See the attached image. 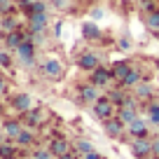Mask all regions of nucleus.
I'll use <instances>...</instances> for the list:
<instances>
[{"mask_svg":"<svg viewBox=\"0 0 159 159\" xmlns=\"http://www.w3.org/2000/svg\"><path fill=\"white\" fill-rule=\"evenodd\" d=\"M91 110H94V117L98 119V122H108V119L117 117V105L110 101V96H101L98 101H96L94 105H91Z\"/></svg>","mask_w":159,"mask_h":159,"instance_id":"1","label":"nucleus"},{"mask_svg":"<svg viewBox=\"0 0 159 159\" xmlns=\"http://www.w3.org/2000/svg\"><path fill=\"white\" fill-rule=\"evenodd\" d=\"M21 119H24V124L26 126H30V129H40V126H45L47 122H49V110H45V108H30L28 112H24V115H19Z\"/></svg>","mask_w":159,"mask_h":159,"instance_id":"2","label":"nucleus"},{"mask_svg":"<svg viewBox=\"0 0 159 159\" xmlns=\"http://www.w3.org/2000/svg\"><path fill=\"white\" fill-rule=\"evenodd\" d=\"M40 70H42V75H45L47 80H52V82H56V80H61L66 75L63 63H61V59H56V56H47V59L40 63Z\"/></svg>","mask_w":159,"mask_h":159,"instance_id":"3","label":"nucleus"},{"mask_svg":"<svg viewBox=\"0 0 159 159\" xmlns=\"http://www.w3.org/2000/svg\"><path fill=\"white\" fill-rule=\"evenodd\" d=\"M14 56L24 68H33L35 61H38V47H35L30 40H26L24 45H19V49L14 52Z\"/></svg>","mask_w":159,"mask_h":159,"instance_id":"4","label":"nucleus"},{"mask_svg":"<svg viewBox=\"0 0 159 159\" xmlns=\"http://www.w3.org/2000/svg\"><path fill=\"white\" fill-rule=\"evenodd\" d=\"M89 82H91L94 87H98V89H108V87L115 82L112 70H110L108 66H103V63H101L96 70H91V73H89Z\"/></svg>","mask_w":159,"mask_h":159,"instance_id":"5","label":"nucleus"},{"mask_svg":"<svg viewBox=\"0 0 159 159\" xmlns=\"http://www.w3.org/2000/svg\"><path fill=\"white\" fill-rule=\"evenodd\" d=\"M101 96H103V94H101V89H98V87H94L91 82H84V84L77 87V101L82 105H94Z\"/></svg>","mask_w":159,"mask_h":159,"instance_id":"6","label":"nucleus"},{"mask_svg":"<svg viewBox=\"0 0 159 159\" xmlns=\"http://www.w3.org/2000/svg\"><path fill=\"white\" fill-rule=\"evenodd\" d=\"M47 148H49V152L54 154V157H61V154L73 150V143H70L63 134H52V138L47 140Z\"/></svg>","mask_w":159,"mask_h":159,"instance_id":"7","label":"nucleus"},{"mask_svg":"<svg viewBox=\"0 0 159 159\" xmlns=\"http://www.w3.org/2000/svg\"><path fill=\"white\" fill-rule=\"evenodd\" d=\"M129 148L134 159H148L152 154V138H131Z\"/></svg>","mask_w":159,"mask_h":159,"instance_id":"8","label":"nucleus"},{"mask_svg":"<svg viewBox=\"0 0 159 159\" xmlns=\"http://www.w3.org/2000/svg\"><path fill=\"white\" fill-rule=\"evenodd\" d=\"M24 129H26V124H24L21 117H7L5 122H2V126H0V131L7 136V140H16Z\"/></svg>","mask_w":159,"mask_h":159,"instance_id":"9","label":"nucleus"},{"mask_svg":"<svg viewBox=\"0 0 159 159\" xmlns=\"http://www.w3.org/2000/svg\"><path fill=\"white\" fill-rule=\"evenodd\" d=\"M126 136H129V138H152V134H150V122L145 117H138L136 122H131V124L126 126Z\"/></svg>","mask_w":159,"mask_h":159,"instance_id":"10","label":"nucleus"},{"mask_svg":"<svg viewBox=\"0 0 159 159\" xmlns=\"http://www.w3.org/2000/svg\"><path fill=\"white\" fill-rule=\"evenodd\" d=\"M10 108L14 110L16 115L28 112V110L33 108V96H30V94H24V91H21V94H14V96L10 98Z\"/></svg>","mask_w":159,"mask_h":159,"instance_id":"11","label":"nucleus"},{"mask_svg":"<svg viewBox=\"0 0 159 159\" xmlns=\"http://www.w3.org/2000/svg\"><path fill=\"white\" fill-rule=\"evenodd\" d=\"M101 66V56L96 54V52H82V54L77 56V68L84 70V73H91V70H96Z\"/></svg>","mask_w":159,"mask_h":159,"instance_id":"12","label":"nucleus"},{"mask_svg":"<svg viewBox=\"0 0 159 159\" xmlns=\"http://www.w3.org/2000/svg\"><path fill=\"white\" fill-rule=\"evenodd\" d=\"M103 131L112 140H119V138H124V136H126V124H122L117 117H112V119H108V122H103Z\"/></svg>","mask_w":159,"mask_h":159,"instance_id":"13","label":"nucleus"},{"mask_svg":"<svg viewBox=\"0 0 159 159\" xmlns=\"http://www.w3.org/2000/svg\"><path fill=\"white\" fill-rule=\"evenodd\" d=\"M47 28H49V14L47 12L28 16V30L30 33H47Z\"/></svg>","mask_w":159,"mask_h":159,"instance_id":"14","label":"nucleus"},{"mask_svg":"<svg viewBox=\"0 0 159 159\" xmlns=\"http://www.w3.org/2000/svg\"><path fill=\"white\" fill-rule=\"evenodd\" d=\"M38 131H40V129H30V126H26V129L19 134V138H16L14 143L26 152V150H30L35 143H38Z\"/></svg>","mask_w":159,"mask_h":159,"instance_id":"15","label":"nucleus"},{"mask_svg":"<svg viewBox=\"0 0 159 159\" xmlns=\"http://www.w3.org/2000/svg\"><path fill=\"white\" fill-rule=\"evenodd\" d=\"M131 94H134L140 103H148V101L154 98V87L150 84V80H143L138 87H134V89H131Z\"/></svg>","mask_w":159,"mask_h":159,"instance_id":"16","label":"nucleus"},{"mask_svg":"<svg viewBox=\"0 0 159 159\" xmlns=\"http://www.w3.org/2000/svg\"><path fill=\"white\" fill-rule=\"evenodd\" d=\"M143 80H145V77H143V70H140L138 66H134V68L129 70V75H126V77L119 82V87H122V89H126V91H131L134 87H138Z\"/></svg>","mask_w":159,"mask_h":159,"instance_id":"17","label":"nucleus"},{"mask_svg":"<svg viewBox=\"0 0 159 159\" xmlns=\"http://www.w3.org/2000/svg\"><path fill=\"white\" fill-rule=\"evenodd\" d=\"M131 68H134V63H131V61H126V59L115 61V63L110 66V70H112V77H115V84H119V82H122L126 75H129Z\"/></svg>","mask_w":159,"mask_h":159,"instance_id":"18","label":"nucleus"},{"mask_svg":"<svg viewBox=\"0 0 159 159\" xmlns=\"http://www.w3.org/2000/svg\"><path fill=\"white\" fill-rule=\"evenodd\" d=\"M82 38L89 40V42H98V40L103 38V30L98 28V24L87 21V24H82Z\"/></svg>","mask_w":159,"mask_h":159,"instance_id":"19","label":"nucleus"},{"mask_svg":"<svg viewBox=\"0 0 159 159\" xmlns=\"http://www.w3.org/2000/svg\"><path fill=\"white\" fill-rule=\"evenodd\" d=\"M143 110L148 115V122L152 126H159V98H152L148 103H143Z\"/></svg>","mask_w":159,"mask_h":159,"instance_id":"20","label":"nucleus"},{"mask_svg":"<svg viewBox=\"0 0 159 159\" xmlns=\"http://www.w3.org/2000/svg\"><path fill=\"white\" fill-rule=\"evenodd\" d=\"M138 117H140V108H117V119L126 126L131 122H136Z\"/></svg>","mask_w":159,"mask_h":159,"instance_id":"21","label":"nucleus"},{"mask_svg":"<svg viewBox=\"0 0 159 159\" xmlns=\"http://www.w3.org/2000/svg\"><path fill=\"white\" fill-rule=\"evenodd\" d=\"M24 150L14 143V140H5V143L0 145V159H10V157H21Z\"/></svg>","mask_w":159,"mask_h":159,"instance_id":"22","label":"nucleus"},{"mask_svg":"<svg viewBox=\"0 0 159 159\" xmlns=\"http://www.w3.org/2000/svg\"><path fill=\"white\" fill-rule=\"evenodd\" d=\"M19 19H16V14H7V16H0V30H2V35L5 33H12V30H19Z\"/></svg>","mask_w":159,"mask_h":159,"instance_id":"23","label":"nucleus"},{"mask_svg":"<svg viewBox=\"0 0 159 159\" xmlns=\"http://www.w3.org/2000/svg\"><path fill=\"white\" fill-rule=\"evenodd\" d=\"M145 28L152 30V33H157V30H159V7L145 14Z\"/></svg>","mask_w":159,"mask_h":159,"instance_id":"24","label":"nucleus"},{"mask_svg":"<svg viewBox=\"0 0 159 159\" xmlns=\"http://www.w3.org/2000/svg\"><path fill=\"white\" fill-rule=\"evenodd\" d=\"M16 14V0H0V16Z\"/></svg>","mask_w":159,"mask_h":159,"instance_id":"25","label":"nucleus"},{"mask_svg":"<svg viewBox=\"0 0 159 159\" xmlns=\"http://www.w3.org/2000/svg\"><path fill=\"white\" fill-rule=\"evenodd\" d=\"M12 54H14V52H10V49H0V68L10 70L12 66H14V59H12Z\"/></svg>","mask_w":159,"mask_h":159,"instance_id":"26","label":"nucleus"},{"mask_svg":"<svg viewBox=\"0 0 159 159\" xmlns=\"http://www.w3.org/2000/svg\"><path fill=\"white\" fill-rule=\"evenodd\" d=\"M73 148L77 150L80 154H87V152H91V150H94V145H91V140H87V138H77L73 143Z\"/></svg>","mask_w":159,"mask_h":159,"instance_id":"27","label":"nucleus"},{"mask_svg":"<svg viewBox=\"0 0 159 159\" xmlns=\"http://www.w3.org/2000/svg\"><path fill=\"white\" fill-rule=\"evenodd\" d=\"M30 159H56V157L49 152V148L45 145V148H38V150H35V152L30 154Z\"/></svg>","mask_w":159,"mask_h":159,"instance_id":"28","label":"nucleus"},{"mask_svg":"<svg viewBox=\"0 0 159 159\" xmlns=\"http://www.w3.org/2000/svg\"><path fill=\"white\" fill-rule=\"evenodd\" d=\"M42 12H47V2L45 0H33V5L28 10V16L30 14H42Z\"/></svg>","mask_w":159,"mask_h":159,"instance_id":"29","label":"nucleus"},{"mask_svg":"<svg viewBox=\"0 0 159 159\" xmlns=\"http://www.w3.org/2000/svg\"><path fill=\"white\" fill-rule=\"evenodd\" d=\"M117 47H119V49H124V52H129V49H131V38H129V35H124V38H119Z\"/></svg>","mask_w":159,"mask_h":159,"instance_id":"30","label":"nucleus"},{"mask_svg":"<svg viewBox=\"0 0 159 159\" xmlns=\"http://www.w3.org/2000/svg\"><path fill=\"white\" fill-rule=\"evenodd\" d=\"M68 2L70 0H52V7H54L56 12H63L66 7H68Z\"/></svg>","mask_w":159,"mask_h":159,"instance_id":"31","label":"nucleus"},{"mask_svg":"<svg viewBox=\"0 0 159 159\" xmlns=\"http://www.w3.org/2000/svg\"><path fill=\"white\" fill-rule=\"evenodd\" d=\"M56 159H82V154L77 152V150H70V152H66V154H61V157H56Z\"/></svg>","mask_w":159,"mask_h":159,"instance_id":"32","label":"nucleus"},{"mask_svg":"<svg viewBox=\"0 0 159 159\" xmlns=\"http://www.w3.org/2000/svg\"><path fill=\"white\" fill-rule=\"evenodd\" d=\"M103 14H105V12H103V7H94V10H91V19H94V21L103 19Z\"/></svg>","mask_w":159,"mask_h":159,"instance_id":"33","label":"nucleus"},{"mask_svg":"<svg viewBox=\"0 0 159 159\" xmlns=\"http://www.w3.org/2000/svg\"><path fill=\"white\" fill-rule=\"evenodd\" d=\"M82 159H103V154H101V152H96V150H91V152L82 154Z\"/></svg>","mask_w":159,"mask_h":159,"instance_id":"34","label":"nucleus"},{"mask_svg":"<svg viewBox=\"0 0 159 159\" xmlns=\"http://www.w3.org/2000/svg\"><path fill=\"white\" fill-rule=\"evenodd\" d=\"M152 154H157V157H159V134L152 136Z\"/></svg>","mask_w":159,"mask_h":159,"instance_id":"35","label":"nucleus"},{"mask_svg":"<svg viewBox=\"0 0 159 159\" xmlns=\"http://www.w3.org/2000/svg\"><path fill=\"white\" fill-rule=\"evenodd\" d=\"M7 94V80L5 75H0V96H5Z\"/></svg>","mask_w":159,"mask_h":159,"instance_id":"36","label":"nucleus"},{"mask_svg":"<svg viewBox=\"0 0 159 159\" xmlns=\"http://www.w3.org/2000/svg\"><path fill=\"white\" fill-rule=\"evenodd\" d=\"M61 28H63V24H61V21H56V24H54V30H52V33H54V38H59V35H61Z\"/></svg>","mask_w":159,"mask_h":159,"instance_id":"37","label":"nucleus"},{"mask_svg":"<svg viewBox=\"0 0 159 159\" xmlns=\"http://www.w3.org/2000/svg\"><path fill=\"white\" fill-rule=\"evenodd\" d=\"M5 140H7V136H5V134H2V131H0V145L5 143Z\"/></svg>","mask_w":159,"mask_h":159,"instance_id":"38","label":"nucleus"},{"mask_svg":"<svg viewBox=\"0 0 159 159\" xmlns=\"http://www.w3.org/2000/svg\"><path fill=\"white\" fill-rule=\"evenodd\" d=\"M148 159H159V157H157V154H150V157H148Z\"/></svg>","mask_w":159,"mask_h":159,"instance_id":"39","label":"nucleus"},{"mask_svg":"<svg viewBox=\"0 0 159 159\" xmlns=\"http://www.w3.org/2000/svg\"><path fill=\"white\" fill-rule=\"evenodd\" d=\"M154 38H157V40H159V30H157V33H154Z\"/></svg>","mask_w":159,"mask_h":159,"instance_id":"40","label":"nucleus"},{"mask_svg":"<svg viewBox=\"0 0 159 159\" xmlns=\"http://www.w3.org/2000/svg\"><path fill=\"white\" fill-rule=\"evenodd\" d=\"M10 159H19V157H10Z\"/></svg>","mask_w":159,"mask_h":159,"instance_id":"41","label":"nucleus"},{"mask_svg":"<svg viewBox=\"0 0 159 159\" xmlns=\"http://www.w3.org/2000/svg\"><path fill=\"white\" fill-rule=\"evenodd\" d=\"M157 68H159V63H157Z\"/></svg>","mask_w":159,"mask_h":159,"instance_id":"42","label":"nucleus"},{"mask_svg":"<svg viewBox=\"0 0 159 159\" xmlns=\"http://www.w3.org/2000/svg\"><path fill=\"white\" fill-rule=\"evenodd\" d=\"M157 131H159V126H157Z\"/></svg>","mask_w":159,"mask_h":159,"instance_id":"43","label":"nucleus"}]
</instances>
